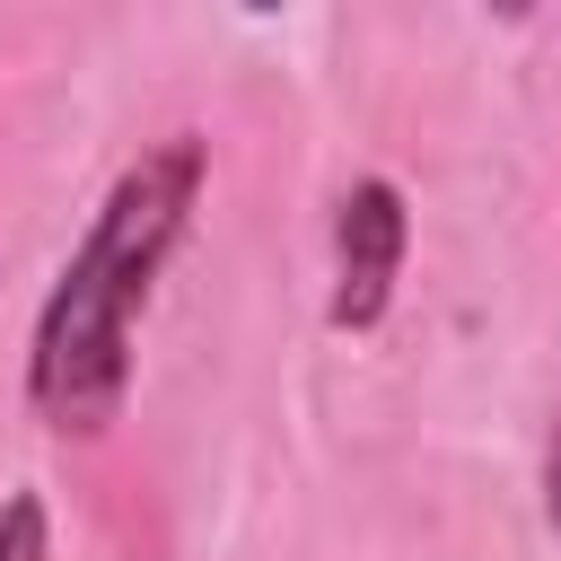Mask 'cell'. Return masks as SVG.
Listing matches in <instances>:
<instances>
[{
	"mask_svg": "<svg viewBox=\"0 0 561 561\" xmlns=\"http://www.w3.org/2000/svg\"><path fill=\"white\" fill-rule=\"evenodd\" d=\"M202 131H167L158 149H140L114 193L96 202L79 254L61 263L44 316H35V351H26V403L61 430V438H96L123 421L131 394V333L149 316V289L167 272V254L193 228L202 202Z\"/></svg>",
	"mask_w": 561,
	"mask_h": 561,
	"instance_id": "obj_1",
	"label": "cell"
},
{
	"mask_svg": "<svg viewBox=\"0 0 561 561\" xmlns=\"http://www.w3.org/2000/svg\"><path fill=\"white\" fill-rule=\"evenodd\" d=\"M403 245H412L403 184L394 175H351L342 202H333V298H324V324L333 333L386 324L394 280H403Z\"/></svg>",
	"mask_w": 561,
	"mask_h": 561,
	"instance_id": "obj_2",
	"label": "cell"
},
{
	"mask_svg": "<svg viewBox=\"0 0 561 561\" xmlns=\"http://www.w3.org/2000/svg\"><path fill=\"white\" fill-rule=\"evenodd\" d=\"M0 561H53L44 491H9V500H0Z\"/></svg>",
	"mask_w": 561,
	"mask_h": 561,
	"instance_id": "obj_3",
	"label": "cell"
},
{
	"mask_svg": "<svg viewBox=\"0 0 561 561\" xmlns=\"http://www.w3.org/2000/svg\"><path fill=\"white\" fill-rule=\"evenodd\" d=\"M543 526L561 535V403H552V438H543Z\"/></svg>",
	"mask_w": 561,
	"mask_h": 561,
	"instance_id": "obj_4",
	"label": "cell"
}]
</instances>
